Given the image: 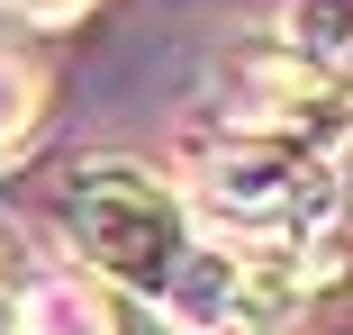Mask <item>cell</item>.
<instances>
[{
  "label": "cell",
  "instance_id": "obj_1",
  "mask_svg": "<svg viewBox=\"0 0 353 335\" xmlns=\"http://www.w3.org/2000/svg\"><path fill=\"white\" fill-rule=\"evenodd\" d=\"M54 218H63V245L82 254L73 272L109 281L118 299H145L163 317H172V299L199 272V236H190L181 190L163 172H145V163H82L63 181Z\"/></svg>",
  "mask_w": 353,
  "mask_h": 335
},
{
  "label": "cell",
  "instance_id": "obj_2",
  "mask_svg": "<svg viewBox=\"0 0 353 335\" xmlns=\"http://www.w3.org/2000/svg\"><path fill=\"white\" fill-rule=\"evenodd\" d=\"M208 227H227L236 245H308V254H344V190H335V154L281 145V136H227L190 163V199Z\"/></svg>",
  "mask_w": 353,
  "mask_h": 335
},
{
  "label": "cell",
  "instance_id": "obj_3",
  "mask_svg": "<svg viewBox=\"0 0 353 335\" xmlns=\"http://www.w3.org/2000/svg\"><path fill=\"white\" fill-rule=\"evenodd\" d=\"M317 281H335V254H308V245H236V254H218L208 308H218L227 335H299Z\"/></svg>",
  "mask_w": 353,
  "mask_h": 335
},
{
  "label": "cell",
  "instance_id": "obj_4",
  "mask_svg": "<svg viewBox=\"0 0 353 335\" xmlns=\"http://www.w3.org/2000/svg\"><path fill=\"white\" fill-rule=\"evenodd\" d=\"M281 54H299L308 73H326V82H344V0H290L281 10V37H272Z\"/></svg>",
  "mask_w": 353,
  "mask_h": 335
},
{
  "label": "cell",
  "instance_id": "obj_5",
  "mask_svg": "<svg viewBox=\"0 0 353 335\" xmlns=\"http://www.w3.org/2000/svg\"><path fill=\"white\" fill-rule=\"evenodd\" d=\"M37 118H46V73H37V54L0 37V154H19L37 136Z\"/></svg>",
  "mask_w": 353,
  "mask_h": 335
},
{
  "label": "cell",
  "instance_id": "obj_6",
  "mask_svg": "<svg viewBox=\"0 0 353 335\" xmlns=\"http://www.w3.org/2000/svg\"><path fill=\"white\" fill-rule=\"evenodd\" d=\"M10 10H19L28 28H63V19H82L91 0H10Z\"/></svg>",
  "mask_w": 353,
  "mask_h": 335
}]
</instances>
